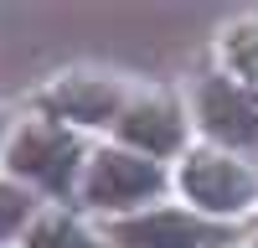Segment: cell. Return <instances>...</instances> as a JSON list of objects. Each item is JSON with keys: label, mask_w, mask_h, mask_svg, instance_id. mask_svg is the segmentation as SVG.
<instances>
[{"label": "cell", "mask_w": 258, "mask_h": 248, "mask_svg": "<svg viewBox=\"0 0 258 248\" xmlns=\"http://www.w3.org/2000/svg\"><path fill=\"white\" fill-rule=\"evenodd\" d=\"M114 145L145 160H181L191 150V109L170 93H135L114 124Z\"/></svg>", "instance_id": "7"}, {"label": "cell", "mask_w": 258, "mask_h": 248, "mask_svg": "<svg viewBox=\"0 0 258 248\" xmlns=\"http://www.w3.org/2000/svg\"><path fill=\"white\" fill-rule=\"evenodd\" d=\"M191 124L202 130V145H212V150L258 160V93L232 73H207L191 88Z\"/></svg>", "instance_id": "4"}, {"label": "cell", "mask_w": 258, "mask_h": 248, "mask_svg": "<svg viewBox=\"0 0 258 248\" xmlns=\"http://www.w3.org/2000/svg\"><path fill=\"white\" fill-rule=\"evenodd\" d=\"M11 140H16V130H11V114H0V165H6V150H11Z\"/></svg>", "instance_id": "10"}, {"label": "cell", "mask_w": 258, "mask_h": 248, "mask_svg": "<svg viewBox=\"0 0 258 248\" xmlns=\"http://www.w3.org/2000/svg\"><path fill=\"white\" fill-rule=\"evenodd\" d=\"M253 248H258V238H253Z\"/></svg>", "instance_id": "11"}, {"label": "cell", "mask_w": 258, "mask_h": 248, "mask_svg": "<svg viewBox=\"0 0 258 248\" xmlns=\"http://www.w3.org/2000/svg\"><path fill=\"white\" fill-rule=\"evenodd\" d=\"M129 93L119 78L109 73H68V78H57L52 88H41L36 98V109L41 119H52V124H68V130H109L114 135V124L119 114L129 109Z\"/></svg>", "instance_id": "6"}, {"label": "cell", "mask_w": 258, "mask_h": 248, "mask_svg": "<svg viewBox=\"0 0 258 248\" xmlns=\"http://www.w3.org/2000/svg\"><path fill=\"white\" fill-rule=\"evenodd\" d=\"M41 212H47V207H41L36 192H26V186L11 181V176H0V248H6V243H21Z\"/></svg>", "instance_id": "9"}, {"label": "cell", "mask_w": 258, "mask_h": 248, "mask_svg": "<svg viewBox=\"0 0 258 248\" xmlns=\"http://www.w3.org/2000/svg\"><path fill=\"white\" fill-rule=\"evenodd\" d=\"M21 248H109V233H93L68 207H47L31 222V233L21 238Z\"/></svg>", "instance_id": "8"}, {"label": "cell", "mask_w": 258, "mask_h": 248, "mask_svg": "<svg viewBox=\"0 0 258 248\" xmlns=\"http://www.w3.org/2000/svg\"><path fill=\"white\" fill-rule=\"evenodd\" d=\"M170 186H176V176H170L160 160H145V155H135V150H124V145L109 140V145H93L78 207L103 212V217L119 222V217H135V212L160 207Z\"/></svg>", "instance_id": "3"}, {"label": "cell", "mask_w": 258, "mask_h": 248, "mask_svg": "<svg viewBox=\"0 0 258 248\" xmlns=\"http://www.w3.org/2000/svg\"><path fill=\"white\" fill-rule=\"evenodd\" d=\"M170 176H176L181 207H191V212H202L212 222L238 227L258 207V165L227 155V150H212V145H191Z\"/></svg>", "instance_id": "2"}, {"label": "cell", "mask_w": 258, "mask_h": 248, "mask_svg": "<svg viewBox=\"0 0 258 248\" xmlns=\"http://www.w3.org/2000/svg\"><path fill=\"white\" fill-rule=\"evenodd\" d=\"M88 160H93V145L78 130L52 124V119H26V124H16V140L6 150V176L21 181L26 192H36L41 202L68 207L83 192Z\"/></svg>", "instance_id": "1"}, {"label": "cell", "mask_w": 258, "mask_h": 248, "mask_svg": "<svg viewBox=\"0 0 258 248\" xmlns=\"http://www.w3.org/2000/svg\"><path fill=\"white\" fill-rule=\"evenodd\" d=\"M238 227L212 222L191 207H150V212L109 222V248H232Z\"/></svg>", "instance_id": "5"}]
</instances>
